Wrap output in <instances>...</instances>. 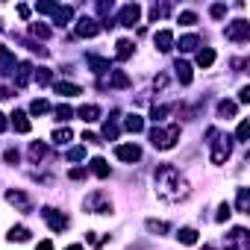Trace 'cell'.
<instances>
[{"label":"cell","instance_id":"db71d44e","mask_svg":"<svg viewBox=\"0 0 250 250\" xmlns=\"http://www.w3.org/2000/svg\"><path fill=\"white\" fill-rule=\"evenodd\" d=\"M18 15L21 18H30V6H18Z\"/></svg>","mask_w":250,"mask_h":250},{"label":"cell","instance_id":"4dcf8cb0","mask_svg":"<svg viewBox=\"0 0 250 250\" xmlns=\"http://www.w3.org/2000/svg\"><path fill=\"white\" fill-rule=\"evenodd\" d=\"M71 139H74V133H71L68 127H59V130L53 133V142H56V145H68Z\"/></svg>","mask_w":250,"mask_h":250},{"label":"cell","instance_id":"836d02e7","mask_svg":"<svg viewBox=\"0 0 250 250\" xmlns=\"http://www.w3.org/2000/svg\"><path fill=\"white\" fill-rule=\"evenodd\" d=\"M247 136H250V124H247V118H241L238 121V130H235V139L238 142H247Z\"/></svg>","mask_w":250,"mask_h":250},{"label":"cell","instance_id":"277c9868","mask_svg":"<svg viewBox=\"0 0 250 250\" xmlns=\"http://www.w3.org/2000/svg\"><path fill=\"white\" fill-rule=\"evenodd\" d=\"M85 212H94V215H109L112 212V203L103 191H91L85 197Z\"/></svg>","mask_w":250,"mask_h":250},{"label":"cell","instance_id":"9c48e42d","mask_svg":"<svg viewBox=\"0 0 250 250\" xmlns=\"http://www.w3.org/2000/svg\"><path fill=\"white\" fill-rule=\"evenodd\" d=\"M115 156H118L121 162H130V165H133V162L142 159V147H139V145H118V147H115Z\"/></svg>","mask_w":250,"mask_h":250},{"label":"cell","instance_id":"680465c9","mask_svg":"<svg viewBox=\"0 0 250 250\" xmlns=\"http://www.w3.org/2000/svg\"><path fill=\"white\" fill-rule=\"evenodd\" d=\"M0 30H3V21H0Z\"/></svg>","mask_w":250,"mask_h":250},{"label":"cell","instance_id":"f1b7e54d","mask_svg":"<svg viewBox=\"0 0 250 250\" xmlns=\"http://www.w3.org/2000/svg\"><path fill=\"white\" fill-rule=\"evenodd\" d=\"M197 44H200V39H197V36H183V39H180V50H183V53H191Z\"/></svg>","mask_w":250,"mask_h":250},{"label":"cell","instance_id":"681fc988","mask_svg":"<svg viewBox=\"0 0 250 250\" xmlns=\"http://www.w3.org/2000/svg\"><path fill=\"white\" fill-rule=\"evenodd\" d=\"M83 142H85V145H97V136H94V133H83Z\"/></svg>","mask_w":250,"mask_h":250},{"label":"cell","instance_id":"7a4b0ae2","mask_svg":"<svg viewBox=\"0 0 250 250\" xmlns=\"http://www.w3.org/2000/svg\"><path fill=\"white\" fill-rule=\"evenodd\" d=\"M206 145L212 147V153H209V159H212V165H224L227 159H229V153H232V139L229 136H224L218 127H209L206 130Z\"/></svg>","mask_w":250,"mask_h":250},{"label":"cell","instance_id":"603a6c76","mask_svg":"<svg viewBox=\"0 0 250 250\" xmlns=\"http://www.w3.org/2000/svg\"><path fill=\"white\" fill-rule=\"evenodd\" d=\"M56 94H62V97H74V94H83V88L74 85V83H56Z\"/></svg>","mask_w":250,"mask_h":250},{"label":"cell","instance_id":"6da1fadb","mask_svg":"<svg viewBox=\"0 0 250 250\" xmlns=\"http://www.w3.org/2000/svg\"><path fill=\"white\" fill-rule=\"evenodd\" d=\"M156 194L165 203H180L191 194V188H188V180L171 162H162V165H156Z\"/></svg>","mask_w":250,"mask_h":250},{"label":"cell","instance_id":"83f0119b","mask_svg":"<svg viewBox=\"0 0 250 250\" xmlns=\"http://www.w3.org/2000/svg\"><path fill=\"white\" fill-rule=\"evenodd\" d=\"M124 127H127L130 133H142V130H145V121H142L139 115H130L127 121H124Z\"/></svg>","mask_w":250,"mask_h":250},{"label":"cell","instance_id":"5bb4252c","mask_svg":"<svg viewBox=\"0 0 250 250\" xmlns=\"http://www.w3.org/2000/svg\"><path fill=\"white\" fill-rule=\"evenodd\" d=\"M50 15H53V21L62 27V24H68V21L74 18V9H71V6H53V12H50Z\"/></svg>","mask_w":250,"mask_h":250},{"label":"cell","instance_id":"ffe728a7","mask_svg":"<svg viewBox=\"0 0 250 250\" xmlns=\"http://www.w3.org/2000/svg\"><path fill=\"white\" fill-rule=\"evenodd\" d=\"M115 118H118V112L103 124V139H106V142H115V139H118V124H115Z\"/></svg>","mask_w":250,"mask_h":250},{"label":"cell","instance_id":"816d5d0a","mask_svg":"<svg viewBox=\"0 0 250 250\" xmlns=\"http://www.w3.org/2000/svg\"><path fill=\"white\" fill-rule=\"evenodd\" d=\"M36 250H53V241H39V247Z\"/></svg>","mask_w":250,"mask_h":250},{"label":"cell","instance_id":"ba28073f","mask_svg":"<svg viewBox=\"0 0 250 250\" xmlns=\"http://www.w3.org/2000/svg\"><path fill=\"white\" fill-rule=\"evenodd\" d=\"M139 18H142V6H139V3H127V6L118 12V21H115V24L133 27V24H139Z\"/></svg>","mask_w":250,"mask_h":250},{"label":"cell","instance_id":"7bdbcfd3","mask_svg":"<svg viewBox=\"0 0 250 250\" xmlns=\"http://www.w3.org/2000/svg\"><path fill=\"white\" fill-rule=\"evenodd\" d=\"M171 112V106H153V121H162Z\"/></svg>","mask_w":250,"mask_h":250},{"label":"cell","instance_id":"e575fe53","mask_svg":"<svg viewBox=\"0 0 250 250\" xmlns=\"http://www.w3.org/2000/svg\"><path fill=\"white\" fill-rule=\"evenodd\" d=\"M30 36H36V39H50V30H47L44 24H30Z\"/></svg>","mask_w":250,"mask_h":250},{"label":"cell","instance_id":"30bf717a","mask_svg":"<svg viewBox=\"0 0 250 250\" xmlns=\"http://www.w3.org/2000/svg\"><path fill=\"white\" fill-rule=\"evenodd\" d=\"M6 200H9L15 209H21V212H33V200H30L24 191H18V188H9V191H6Z\"/></svg>","mask_w":250,"mask_h":250},{"label":"cell","instance_id":"f5cc1de1","mask_svg":"<svg viewBox=\"0 0 250 250\" xmlns=\"http://www.w3.org/2000/svg\"><path fill=\"white\" fill-rule=\"evenodd\" d=\"M6 97H12V91L6 85H0V100H6Z\"/></svg>","mask_w":250,"mask_h":250},{"label":"cell","instance_id":"484cf974","mask_svg":"<svg viewBox=\"0 0 250 250\" xmlns=\"http://www.w3.org/2000/svg\"><path fill=\"white\" fill-rule=\"evenodd\" d=\"M212 62H215V50H212V47H203V50L197 53V65H200V68H209Z\"/></svg>","mask_w":250,"mask_h":250},{"label":"cell","instance_id":"9a60e30c","mask_svg":"<svg viewBox=\"0 0 250 250\" xmlns=\"http://www.w3.org/2000/svg\"><path fill=\"white\" fill-rule=\"evenodd\" d=\"M85 62H88V68H91L94 74H106V71H109V59H100V56H94V53H88Z\"/></svg>","mask_w":250,"mask_h":250},{"label":"cell","instance_id":"8fae6325","mask_svg":"<svg viewBox=\"0 0 250 250\" xmlns=\"http://www.w3.org/2000/svg\"><path fill=\"white\" fill-rule=\"evenodd\" d=\"M97 33H100V27H97L94 18H80V21H77V36H83V39H94Z\"/></svg>","mask_w":250,"mask_h":250},{"label":"cell","instance_id":"44dd1931","mask_svg":"<svg viewBox=\"0 0 250 250\" xmlns=\"http://www.w3.org/2000/svg\"><path fill=\"white\" fill-rule=\"evenodd\" d=\"M12 127H15V133H30V121H27L24 112H15L12 115Z\"/></svg>","mask_w":250,"mask_h":250},{"label":"cell","instance_id":"ab89813d","mask_svg":"<svg viewBox=\"0 0 250 250\" xmlns=\"http://www.w3.org/2000/svg\"><path fill=\"white\" fill-rule=\"evenodd\" d=\"M50 80H53V77H50L47 68H39V71H36V83H39V85H47Z\"/></svg>","mask_w":250,"mask_h":250},{"label":"cell","instance_id":"cb8c5ba5","mask_svg":"<svg viewBox=\"0 0 250 250\" xmlns=\"http://www.w3.org/2000/svg\"><path fill=\"white\" fill-rule=\"evenodd\" d=\"M145 227H147V232H153V235H165V232H168V224H165V221H156V218H147Z\"/></svg>","mask_w":250,"mask_h":250},{"label":"cell","instance_id":"2e32d148","mask_svg":"<svg viewBox=\"0 0 250 250\" xmlns=\"http://www.w3.org/2000/svg\"><path fill=\"white\" fill-rule=\"evenodd\" d=\"M109 85L112 88H130V77L124 71H109Z\"/></svg>","mask_w":250,"mask_h":250},{"label":"cell","instance_id":"4fadbf2b","mask_svg":"<svg viewBox=\"0 0 250 250\" xmlns=\"http://www.w3.org/2000/svg\"><path fill=\"white\" fill-rule=\"evenodd\" d=\"M115 47H118V50H115V59H118V62H127V59L133 56V42H127V39H121Z\"/></svg>","mask_w":250,"mask_h":250},{"label":"cell","instance_id":"9f6ffc18","mask_svg":"<svg viewBox=\"0 0 250 250\" xmlns=\"http://www.w3.org/2000/svg\"><path fill=\"white\" fill-rule=\"evenodd\" d=\"M65 250H83V244H71V247H65Z\"/></svg>","mask_w":250,"mask_h":250},{"label":"cell","instance_id":"4316f807","mask_svg":"<svg viewBox=\"0 0 250 250\" xmlns=\"http://www.w3.org/2000/svg\"><path fill=\"white\" fill-rule=\"evenodd\" d=\"M235 206H238V212H247V209H250V188H238Z\"/></svg>","mask_w":250,"mask_h":250},{"label":"cell","instance_id":"f907efd6","mask_svg":"<svg viewBox=\"0 0 250 250\" xmlns=\"http://www.w3.org/2000/svg\"><path fill=\"white\" fill-rule=\"evenodd\" d=\"M36 9H39V12H47V15H50V12H53V3H39Z\"/></svg>","mask_w":250,"mask_h":250},{"label":"cell","instance_id":"d590c367","mask_svg":"<svg viewBox=\"0 0 250 250\" xmlns=\"http://www.w3.org/2000/svg\"><path fill=\"white\" fill-rule=\"evenodd\" d=\"M47 109H50L47 100H33V103H30V112H33V115H44Z\"/></svg>","mask_w":250,"mask_h":250},{"label":"cell","instance_id":"5b68a950","mask_svg":"<svg viewBox=\"0 0 250 250\" xmlns=\"http://www.w3.org/2000/svg\"><path fill=\"white\" fill-rule=\"evenodd\" d=\"M224 247L227 250H250V235L244 227H235L227 238H224Z\"/></svg>","mask_w":250,"mask_h":250},{"label":"cell","instance_id":"7dc6e473","mask_svg":"<svg viewBox=\"0 0 250 250\" xmlns=\"http://www.w3.org/2000/svg\"><path fill=\"white\" fill-rule=\"evenodd\" d=\"M71 180H85V168H71Z\"/></svg>","mask_w":250,"mask_h":250},{"label":"cell","instance_id":"1f68e13d","mask_svg":"<svg viewBox=\"0 0 250 250\" xmlns=\"http://www.w3.org/2000/svg\"><path fill=\"white\" fill-rule=\"evenodd\" d=\"M44 153H47V147H44L42 142H33V145H30V159H33V162L44 159Z\"/></svg>","mask_w":250,"mask_h":250},{"label":"cell","instance_id":"d6a6232c","mask_svg":"<svg viewBox=\"0 0 250 250\" xmlns=\"http://www.w3.org/2000/svg\"><path fill=\"white\" fill-rule=\"evenodd\" d=\"M30 238V229L27 227H12L9 229V241H27Z\"/></svg>","mask_w":250,"mask_h":250},{"label":"cell","instance_id":"11a10c76","mask_svg":"<svg viewBox=\"0 0 250 250\" xmlns=\"http://www.w3.org/2000/svg\"><path fill=\"white\" fill-rule=\"evenodd\" d=\"M6 127H9V124H6V115H0V133H3Z\"/></svg>","mask_w":250,"mask_h":250},{"label":"cell","instance_id":"bcb514c9","mask_svg":"<svg viewBox=\"0 0 250 250\" xmlns=\"http://www.w3.org/2000/svg\"><path fill=\"white\" fill-rule=\"evenodd\" d=\"M238 103H250V85H244V88L238 91Z\"/></svg>","mask_w":250,"mask_h":250},{"label":"cell","instance_id":"ee69618b","mask_svg":"<svg viewBox=\"0 0 250 250\" xmlns=\"http://www.w3.org/2000/svg\"><path fill=\"white\" fill-rule=\"evenodd\" d=\"M209 12H212V18H224V15H227V6H224V3H215Z\"/></svg>","mask_w":250,"mask_h":250},{"label":"cell","instance_id":"52a82bcc","mask_svg":"<svg viewBox=\"0 0 250 250\" xmlns=\"http://www.w3.org/2000/svg\"><path fill=\"white\" fill-rule=\"evenodd\" d=\"M42 218L47 221V227H50L53 232L68 229V215H62V212H56V209H50V206H44V209H42Z\"/></svg>","mask_w":250,"mask_h":250},{"label":"cell","instance_id":"8d00e7d4","mask_svg":"<svg viewBox=\"0 0 250 250\" xmlns=\"http://www.w3.org/2000/svg\"><path fill=\"white\" fill-rule=\"evenodd\" d=\"M71 115H74V109H71L68 103H59V106H56V118H59V121H68Z\"/></svg>","mask_w":250,"mask_h":250},{"label":"cell","instance_id":"f546056e","mask_svg":"<svg viewBox=\"0 0 250 250\" xmlns=\"http://www.w3.org/2000/svg\"><path fill=\"white\" fill-rule=\"evenodd\" d=\"M235 109H238V106H235L232 100H221V103H218V115H221V118H232Z\"/></svg>","mask_w":250,"mask_h":250},{"label":"cell","instance_id":"c3c4849f","mask_svg":"<svg viewBox=\"0 0 250 250\" xmlns=\"http://www.w3.org/2000/svg\"><path fill=\"white\" fill-rule=\"evenodd\" d=\"M165 85H168V77H165V74H159V77L153 80V88H165Z\"/></svg>","mask_w":250,"mask_h":250},{"label":"cell","instance_id":"6f0895ef","mask_svg":"<svg viewBox=\"0 0 250 250\" xmlns=\"http://www.w3.org/2000/svg\"><path fill=\"white\" fill-rule=\"evenodd\" d=\"M200 250H212V247H209V244H203V247H200Z\"/></svg>","mask_w":250,"mask_h":250},{"label":"cell","instance_id":"d6986e66","mask_svg":"<svg viewBox=\"0 0 250 250\" xmlns=\"http://www.w3.org/2000/svg\"><path fill=\"white\" fill-rule=\"evenodd\" d=\"M91 174L100 177V180H106V177H109V165H106V159L94 156V159H91Z\"/></svg>","mask_w":250,"mask_h":250},{"label":"cell","instance_id":"f35d334b","mask_svg":"<svg viewBox=\"0 0 250 250\" xmlns=\"http://www.w3.org/2000/svg\"><path fill=\"white\" fill-rule=\"evenodd\" d=\"M0 65H9V68L15 65V56H12V53L3 47V44H0Z\"/></svg>","mask_w":250,"mask_h":250},{"label":"cell","instance_id":"60d3db41","mask_svg":"<svg viewBox=\"0 0 250 250\" xmlns=\"http://www.w3.org/2000/svg\"><path fill=\"white\" fill-rule=\"evenodd\" d=\"M65 156H68L71 162H80V159H85V147H74V150H68Z\"/></svg>","mask_w":250,"mask_h":250},{"label":"cell","instance_id":"d4e9b609","mask_svg":"<svg viewBox=\"0 0 250 250\" xmlns=\"http://www.w3.org/2000/svg\"><path fill=\"white\" fill-rule=\"evenodd\" d=\"M177 238H180L183 244H197V229H194V227H180Z\"/></svg>","mask_w":250,"mask_h":250},{"label":"cell","instance_id":"74e56055","mask_svg":"<svg viewBox=\"0 0 250 250\" xmlns=\"http://www.w3.org/2000/svg\"><path fill=\"white\" fill-rule=\"evenodd\" d=\"M229 215H232V209H229V203H221V206H218V215H215V221H218V224H224V221H227Z\"/></svg>","mask_w":250,"mask_h":250},{"label":"cell","instance_id":"e0dca14e","mask_svg":"<svg viewBox=\"0 0 250 250\" xmlns=\"http://www.w3.org/2000/svg\"><path fill=\"white\" fill-rule=\"evenodd\" d=\"M30 71H33L30 62H21V65H18V77H15V85H18V88H24V85L30 83Z\"/></svg>","mask_w":250,"mask_h":250},{"label":"cell","instance_id":"7402d4cb","mask_svg":"<svg viewBox=\"0 0 250 250\" xmlns=\"http://www.w3.org/2000/svg\"><path fill=\"white\" fill-rule=\"evenodd\" d=\"M174 71H177V77H180V83H183V85H188V83H191V65H188V62H177V65H174Z\"/></svg>","mask_w":250,"mask_h":250},{"label":"cell","instance_id":"7c38bea8","mask_svg":"<svg viewBox=\"0 0 250 250\" xmlns=\"http://www.w3.org/2000/svg\"><path fill=\"white\" fill-rule=\"evenodd\" d=\"M153 42H156V47H159L162 53H168V50H171V44H174V33H171V30H159Z\"/></svg>","mask_w":250,"mask_h":250},{"label":"cell","instance_id":"8992f818","mask_svg":"<svg viewBox=\"0 0 250 250\" xmlns=\"http://www.w3.org/2000/svg\"><path fill=\"white\" fill-rule=\"evenodd\" d=\"M227 39L229 42H238V44H244L247 39H250V24L247 21H232V24H227Z\"/></svg>","mask_w":250,"mask_h":250},{"label":"cell","instance_id":"ac0fdd59","mask_svg":"<svg viewBox=\"0 0 250 250\" xmlns=\"http://www.w3.org/2000/svg\"><path fill=\"white\" fill-rule=\"evenodd\" d=\"M77 115H80L85 124H91V121H97V118H100V109H97L94 103H88V106H80V112H77Z\"/></svg>","mask_w":250,"mask_h":250},{"label":"cell","instance_id":"b9f144b4","mask_svg":"<svg viewBox=\"0 0 250 250\" xmlns=\"http://www.w3.org/2000/svg\"><path fill=\"white\" fill-rule=\"evenodd\" d=\"M180 24L191 27V24H197V15H194V12H180Z\"/></svg>","mask_w":250,"mask_h":250},{"label":"cell","instance_id":"f6af8a7d","mask_svg":"<svg viewBox=\"0 0 250 250\" xmlns=\"http://www.w3.org/2000/svg\"><path fill=\"white\" fill-rule=\"evenodd\" d=\"M3 159H6L9 165H18V159H21V156H18V150H6V153H3Z\"/></svg>","mask_w":250,"mask_h":250},{"label":"cell","instance_id":"3957f363","mask_svg":"<svg viewBox=\"0 0 250 250\" xmlns=\"http://www.w3.org/2000/svg\"><path fill=\"white\" fill-rule=\"evenodd\" d=\"M180 142V124H168V127H153L150 130V145L156 150H171Z\"/></svg>","mask_w":250,"mask_h":250}]
</instances>
